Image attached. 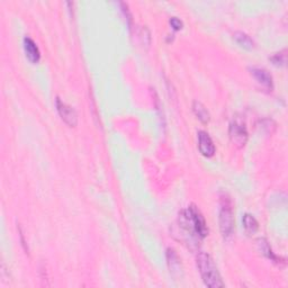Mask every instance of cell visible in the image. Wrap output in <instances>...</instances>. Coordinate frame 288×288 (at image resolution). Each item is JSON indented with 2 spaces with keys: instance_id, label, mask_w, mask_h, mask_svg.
<instances>
[{
  "instance_id": "6",
  "label": "cell",
  "mask_w": 288,
  "mask_h": 288,
  "mask_svg": "<svg viewBox=\"0 0 288 288\" xmlns=\"http://www.w3.org/2000/svg\"><path fill=\"white\" fill-rule=\"evenodd\" d=\"M198 147L199 151L204 157L211 158L215 153V145L213 143V140L206 132L199 131L198 132Z\"/></svg>"
},
{
  "instance_id": "7",
  "label": "cell",
  "mask_w": 288,
  "mask_h": 288,
  "mask_svg": "<svg viewBox=\"0 0 288 288\" xmlns=\"http://www.w3.org/2000/svg\"><path fill=\"white\" fill-rule=\"evenodd\" d=\"M251 74L255 77V79L261 86H264L266 89L272 90L274 88V80L272 74H270L267 70L263 68H251Z\"/></svg>"
},
{
  "instance_id": "5",
  "label": "cell",
  "mask_w": 288,
  "mask_h": 288,
  "mask_svg": "<svg viewBox=\"0 0 288 288\" xmlns=\"http://www.w3.org/2000/svg\"><path fill=\"white\" fill-rule=\"evenodd\" d=\"M56 109L59 113L60 117L68 124L69 126L74 127L78 123V115L76 109L71 107L68 104H65L64 101H62L60 98H56Z\"/></svg>"
},
{
  "instance_id": "13",
  "label": "cell",
  "mask_w": 288,
  "mask_h": 288,
  "mask_svg": "<svg viewBox=\"0 0 288 288\" xmlns=\"http://www.w3.org/2000/svg\"><path fill=\"white\" fill-rule=\"evenodd\" d=\"M234 39H236L239 45H241L242 47L247 48V50H252L255 47V42L249 35H247L243 32H236L233 35Z\"/></svg>"
},
{
  "instance_id": "9",
  "label": "cell",
  "mask_w": 288,
  "mask_h": 288,
  "mask_svg": "<svg viewBox=\"0 0 288 288\" xmlns=\"http://www.w3.org/2000/svg\"><path fill=\"white\" fill-rule=\"evenodd\" d=\"M167 260H168V265H169L170 273H172V275L180 274L181 272L180 259L178 258V256H177L174 249L167 250Z\"/></svg>"
},
{
  "instance_id": "11",
  "label": "cell",
  "mask_w": 288,
  "mask_h": 288,
  "mask_svg": "<svg viewBox=\"0 0 288 288\" xmlns=\"http://www.w3.org/2000/svg\"><path fill=\"white\" fill-rule=\"evenodd\" d=\"M258 246H259V249L261 251V254L267 257L268 259L274 261V263H281V261H283L281 258H278V257L274 254L272 248H270L269 243L267 240H266V239H264V238L259 239Z\"/></svg>"
},
{
  "instance_id": "1",
  "label": "cell",
  "mask_w": 288,
  "mask_h": 288,
  "mask_svg": "<svg viewBox=\"0 0 288 288\" xmlns=\"http://www.w3.org/2000/svg\"><path fill=\"white\" fill-rule=\"evenodd\" d=\"M196 261L198 272L201 274L204 284H205L207 287H224V283L219 273V269L216 267L214 260H213L210 255L205 254V252H199L197 255Z\"/></svg>"
},
{
  "instance_id": "12",
  "label": "cell",
  "mask_w": 288,
  "mask_h": 288,
  "mask_svg": "<svg viewBox=\"0 0 288 288\" xmlns=\"http://www.w3.org/2000/svg\"><path fill=\"white\" fill-rule=\"evenodd\" d=\"M242 222H243V228H245L246 232L249 234V236H252V234H255L257 231H258V229H259L258 221H257L251 214H245V216H243V219H242Z\"/></svg>"
},
{
  "instance_id": "2",
  "label": "cell",
  "mask_w": 288,
  "mask_h": 288,
  "mask_svg": "<svg viewBox=\"0 0 288 288\" xmlns=\"http://www.w3.org/2000/svg\"><path fill=\"white\" fill-rule=\"evenodd\" d=\"M220 229L222 236L228 239L232 236L234 230V219L232 205L229 198L223 197L221 199V208H220Z\"/></svg>"
},
{
  "instance_id": "14",
  "label": "cell",
  "mask_w": 288,
  "mask_h": 288,
  "mask_svg": "<svg viewBox=\"0 0 288 288\" xmlns=\"http://www.w3.org/2000/svg\"><path fill=\"white\" fill-rule=\"evenodd\" d=\"M272 61L275 65H285L286 63V54L285 51H283L281 53H277L272 57Z\"/></svg>"
},
{
  "instance_id": "3",
  "label": "cell",
  "mask_w": 288,
  "mask_h": 288,
  "mask_svg": "<svg viewBox=\"0 0 288 288\" xmlns=\"http://www.w3.org/2000/svg\"><path fill=\"white\" fill-rule=\"evenodd\" d=\"M187 210L189 213L190 220H192L195 234H196L198 239H204L208 234V228L203 214L195 205H190Z\"/></svg>"
},
{
  "instance_id": "4",
  "label": "cell",
  "mask_w": 288,
  "mask_h": 288,
  "mask_svg": "<svg viewBox=\"0 0 288 288\" xmlns=\"http://www.w3.org/2000/svg\"><path fill=\"white\" fill-rule=\"evenodd\" d=\"M230 140L238 148H243L248 141V131L243 123L239 121H234L230 124L229 128Z\"/></svg>"
},
{
  "instance_id": "10",
  "label": "cell",
  "mask_w": 288,
  "mask_h": 288,
  "mask_svg": "<svg viewBox=\"0 0 288 288\" xmlns=\"http://www.w3.org/2000/svg\"><path fill=\"white\" fill-rule=\"evenodd\" d=\"M193 110H194L195 115L197 116V118L202 123L206 124V123L210 122V119H211L210 112H208L207 108L201 103V101H197V100L194 101V103H193Z\"/></svg>"
},
{
  "instance_id": "15",
  "label": "cell",
  "mask_w": 288,
  "mask_h": 288,
  "mask_svg": "<svg viewBox=\"0 0 288 288\" xmlns=\"http://www.w3.org/2000/svg\"><path fill=\"white\" fill-rule=\"evenodd\" d=\"M170 25L176 30H179V29L183 28V21L177 18V17H171V18H170Z\"/></svg>"
},
{
  "instance_id": "8",
  "label": "cell",
  "mask_w": 288,
  "mask_h": 288,
  "mask_svg": "<svg viewBox=\"0 0 288 288\" xmlns=\"http://www.w3.org/2000/svg\"><path fill=\"white\" fill-rule=\"evenodd\" d=\"M23 43H24V50H25L27 59L32 62V63H37L39 59H41V53H39L36 43H35L32 38L27 36L24 38Z\"/></svg>"
}]
</instances>
